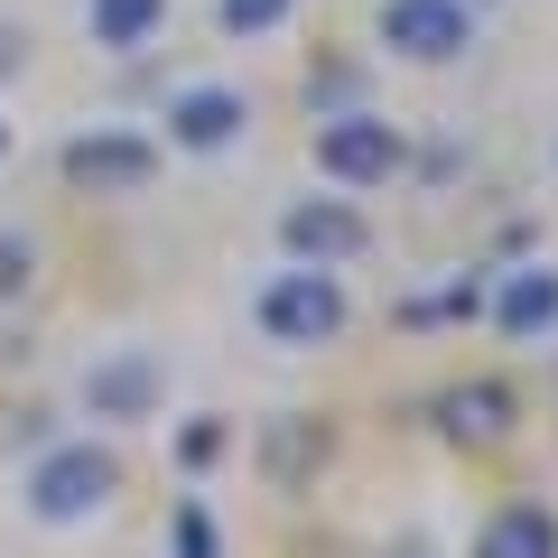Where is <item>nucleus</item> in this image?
<instances>
[{
	"mask_svg": "<svg viewBox=\"0 0 558 558\" xmlns=\"http://www.w3.org/2000/svg\"><path fill=\"white\" fill-rule=\"evenodd\" d=\"M112 494H121V457L102 438H57V447H38L28 475H20L28 521H47V531H84L94 512H112Z\"/></svg>",
	"mask_w": 558,
	"mask_h": 558,
	"instance_id": "obj_1",
	"label": "nucleus"
},
{
	"mask_svg": "<svg viewBox=\"0 0 558 558\" xmlns=\"http://www.w3.org/2000/svg\"><path fill=\"white\" fill-rule=\"evenodd\" d=\"M252 326H260V344H279V354H317V344H336L344 326H354V299H344L336 270L289 260V270H270L252 289Z\"/></svg>",
	"mask_w": 558,
	"mask_h": 558,
	"instance_id": "obj_2",
	"label": "nucleus"
},
{
	"mask_svg": "<svg viewBox=\"0 0 558 558\" xmlns=\"http://www.w3.org/2000/svg\"><path fill=\"white\" fill-rule=\"evenodd\" d=\"M307 159H317V178L336 186V196H373V186H391L400 168H410V140H400L391 112H317V140H307Z\"/></svg>",
	"mask_w": 558,
	"mask_h": 558,
	"instance_id": "obj_3",
	"label": "nucleus"
},
{
	"mask_svg": "<svg viewBox=\"0 0 558 558\" xmlns=\"http://www.w3.org/2000/svg\"><path fill=\"white\" fill-rule=\"evenodd\" d=\"M475 28H484L475 0H381V10H373V38L391 47L400 65H457V57H475Z\"/></svg>",
	"mask_w": 558,
	"mask_h": 558,
	"instance_id": "obj_4",
	"label": "nucleus"
},
{
	"mask_svg": "<svg viewBox=\"0 0 558 558\" xmlns=\"http://www.w3.org/2000/svg\"><path fill=\"white\" fill-rule=\"evenodd\" d=\"M279 252L307 260V270H344V260L373 252V215L354 196H289L279 205Z\"/></svg>",
	"mask_w": 558,
	"mask_h": 558,
	"instance_id": "obj_5",
	"label": "nucleus"
},
{
	"mask_svg": "<svg viewBox=\"0 0 558 558\" xmlns=\"http://www.w3.org/2000/svg\"><path fill=\"white\" fill-rule=\"evenodd\" d=\"M159 400H168V363L149 344H112V354L84 363V418H102V428L159 418Z\"/></svg>",
	"mask_w": 558,
	"mask_h": 558,
	"instance_id": "obj_6",
	"label": "nucleus"
},
{
	"mask_svg": "<svg viewBox=\"0 0 558 558\" xmlns=\"http://www.w3.org/2000/svg\"><path fill=\"white\" fill-rule=\"evenodd\" d=\"M168 149H186V159H223V149H242V131H252V94L223 75H196L168 94Z\"/></svg>",
	"mask_w": 558,
	"mask_h": 558,
	"instance_id": "obj_7",
	"label": "nucleus"
},
{
	"mask_svg": "<svg viewBox=\"0 0 558 558\" xmlns=\"http://www.w3.org/2000/svg\"><path fill=\"white\" fill-rule=\"evenodd\" d=\"M65 178L94 186V196H140V186L159 178V140L121 131V121H94V131L65 140Z\"/></svg>",
	"mask_w": 558,
	"mask_h": 558,
	"instance_id": "obj_8",
	"label": "nucleus"
},
{
	"mask_svg": "<svg viewBox=\"0 0 558 558\" xmlns=\"http://www.w3.org/2000/svg\"><path fill=\"white\" fill-rule=\"evenodd\" d=\"M484 317H494V336H512V344H549L558 336V260L502 270V289L484 299Z\"/></svg>",
	"mask_w": 558,
	"mask_h": 558,
	"instance_id": "obj_9",
	"label": "nucleus"
},
{
	"mask_svg": "<svg viewBox=\"0 0 558 558\" xmlns=\"http://www.w3.org/2000/svg\"><path fill=\"white\" fill-rule=\"evenodd\" d=\"M465 558H558V512L531 494L494 502V512L475 521V539H465Z\"/></svg>",
	"mask_w": 558,
	"mask_h": 558,
	"instance_id": "obj_10",
	"label": "nucleus"
},
{
	"mask_svg": "<svg viewBox=\"0 0 558 558\" xmlns=\"http://www.w3.org/2000/svg\"><path fill=\"white\" fill-rule=\"evenodd\" d=\"M512 381H457V391H438V438L447 447H502L512 438Z\"/></svg>",
	"mask_w": 558,
	"mask_h": 558,
	"instance_id": "obj_11",
	"label": "nucleus"
},
{
	"mask_svg": "<svg viewBox=\"0 0 558 558\" xmlns=\"http://www.w3.org/2000/svg\"><path fill=\"white\" fill-rule=\"evenodd\" d=\"M159 28H168V0H84V38L102 57H140Z\"/></svg>",
	"mask_w": 558,
	"mask_h": 558,
	"instance_id": "obj_12",
	"label": "nucleus"
},
{
	"mask_svg": "<svg viewBox=\"0 0 558 558\" xmlns=\"http://www.w3.org/2000/svg\"><path fill=\"white\" fill-rule=\"evenodd\" d=\"M289 10L299 0H215V28L223 38H270V28H289Z\"/></svg>",
	"mask_w": 558,
	"mask_h": 558,
	"instance_id": "obj_13",
	"label": "nucleus"
},
{
	"mask_svg": "<svg viewBox=\"0 0 558 558\" xmlns=\"http://www.w3.org/2000/svg\"><path fill=\"white\" fill-rule=\"evenodd\" d=\"M178 558H215V512L205 502H178Z\"/></svg>",
	"mask_w": 558,
	"mask_h": 558,
	"instance_id": "obj_14",
	"label": "nucleus"
},
{
	"mask_svg": "<svg viewBox=\"0 0 558 558\" xmlns=\"http://www.w3.org/2000/svg\"><path fill=\"white\" fill-rule=\"evenodd\" d=\"M178 457H186V465H215V457H223V428H215V418H196V428L178 438Z\"/></svg>",
	"mask_w": 558,
	"mask_h": 558,
	"instance_id": "obj_15",
	"label": "nucleus"
},
{
	"mask_svg": "<svg viewBox=\"0 0 558 558\" xmlns=\"http://www.w3.org/2000/svg\"><path fill=\"white\" fill-rule=\"evenodd\" d=\"M20 289H28V242L0 233V299H20Z\"/></svg>",
	"mask_w": 558,
	"mask_h": 558,
	"instance_id": "obj_16",
	"label": "nucleus"
},
{
	"mask_svg": "<svg viewBox=\"0 0 558 558\" xmlns=\"http://www.w3.org/2000/svg\"><path fill=\"white\" fill-rule=\"evenodd\" d=\"M0 149H10V131H0Z\"/></svg>",
	"mask_w": 558,
	"mask_h": 558,
	"instance_id": "obj_17",
	"label": "nucleus"
},
{
	"mask_svg": "<svg viewBox=\"0 0 558 558\" xmlns=\"http://www.w3.org/2000/svg\"><path fill=\"white\" fill-rule=\"evenodd\" d=\"M549 168H558V149H549Z\"/></svg>",
	"mask_w": 558,
	"mask_h": 558,
	"instance_id": "obj_18",
	"label": "nucleus"
},
{
	"mask_svg": "<svg viewBox=\"0 0 558 558\" xmlns=\"http://www.w3.org/2000/svg\"><path fill=\"white\" fill-rule=\"evenodd\" d=\"M475 10H484V0H475Z\"/></svg>",
	"mask_w": 558,
	"mask_h": 558,
	"instance_id": "obj_19",
	"label": "nucleus"
}]
</instances>
